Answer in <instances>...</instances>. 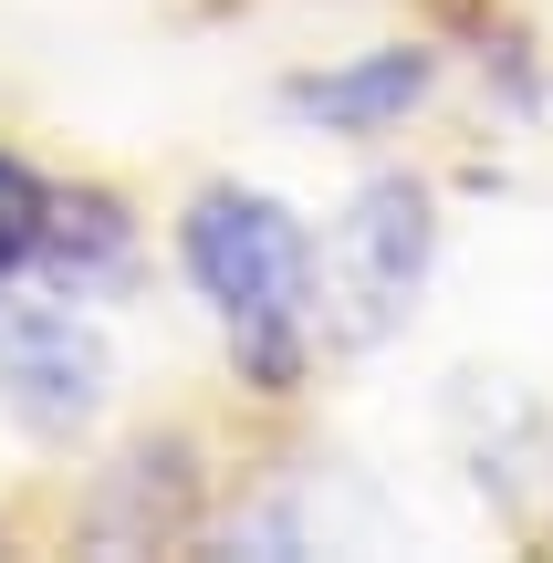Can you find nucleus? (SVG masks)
I'll list each match as a JSON object with an SVG mask.
<instances>
[{
	"mask_svg": "<svg viewBox=\"0 0 553 563\" xmlns=\"http://www.w3.org/2000/svg\"><path fill=\"white\" fill-rule=\"evenodd\" d=\"M178 272L199 282V302L220 313L230 355L262 397H292L303 386V355H313V230L292 220L272 188H199L178 209Z\"/></svg>",
	"mask_w": 553,
	"mask_h": 563,
	"instance_id": "1",
	"label": "nucleus"
},
{
	"mask_svg": "<svg viewBox=\"0 0 553 563\" xmlns=\"http://www.w3.org/2000/svg\"><path fill=\"white\" fill-rule=\"evenodd\" d=\"M439 272V199L408 167H376L345 209H334L324 251H313V313H324L334 355H376L387 334H408L418 292Z\"/></svg>",
	"mask_w": 553,
	"mask_h": 563,
	"instance_id": "2",
	"label": "nucleus"
},
{
	"mask_svg": "<svg viewBox=\"0 0 553 563\" xmlns=\"http://www.w3.org/2000/svg\"><path fill=\"white\" fill-rule=\"evenodd\" d=\"M104 386H115L104 323H84L74 292L63 302H21L11 282H0V407H11L32 439H84V428L104 418Z\"/></svg>",
	"mask_w": 553,
	"mask_h": 563,
	"instance_id": "3",
	"label": "nucleus"
},
{
	"mask_svg": "<svg viewBox=\"0 0 553 563\" xmlns=\"http://www.w3.org/2000/svg\"><path fill=\"white\" fill-rule=\"evenodd\" d=\"M429 84H439V63L418 53V42H376V53H355V63L303 74L283 104H292L303 125H324V136H387L408 104H429Z\"/></svg>",
	"mask_w": 553,
	"mask_h": 563,
	"instance_id": "4",
	"label": "nucleus"
},
{
	"mask_svg": "<svg viewBox=\"0 0 553 563\" xmlns=\"http://www.w3.org/2000/svg\"><path fill=\"white\" fill-rule=\"evenodd\" d=\"M32 272H53L74 302H84V292H115V282L136 272V230H125V209L95 199V188H84V199H53V209H42Z\"/></svg>",
	"mask_w": 553,
	"mask_h": 563,
	"instance_id": "5",
	"label": "nucleus"
}]
</instances>
